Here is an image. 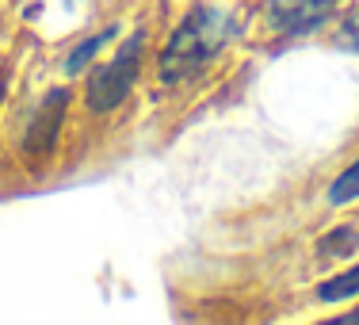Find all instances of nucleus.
Here are the masks:
<instances>
[{"label":"nucleus","mask_w":359,"mask_h":325,"mask_svg":"<svg viewBox=\"0 0 359 325\" xmlns=\"http://www.w3.org/2000/svg\"><path fill=\"white\" fill-rule=\"evenodd\" d=\"M237 35V20L222 8H210V4H199L184 15V23L172 31L168 46L161 50V81L165 84H187L195 81L210 62L229 46V39Z\"/></svg>","instance_id":"obj_1"},{"label":"nucleus","mask_w":359,"mask_h":325,"mask_svg":"<svg viewBox=\"0 0 359 325\" xmlns=\"http://www.w3.org/2000/svg\"><path fill=\"white\" fill-rule=\"evenodd\" d=\"M142 54H145V31H134L126 42H118V50L111 58L96 65L88 73V84H84V104L96 115H107L130 96L134 81L142 73Z\"/></svg>","instance_id":"obj_2"},{"label":"nucleus","mask_w":359,"mask_h":325,"mask_svg":"<svg viewBox=\"0 0 359 325\" xmlns=\"http://www.w3.org/2000/svg\"><path fill=\"white\" fill-rule=\"evenodd\" d=\"M340 0H264V31L271 39H302L332 20Z\"/></svg>","instance_id":"obj_3"},{"label":"nucleus","mask_w":359,"mask_h":325,"mask_svg":"<svg viewBox=\"0 0 359 325\" xmlns=\"http://www.w3.org/2000/svg\"><path fill=\"white\" fill-rule=\"evenodd\" d=\"M65 104H69V88H50L46 100L35 107V119L27 126V138H23V153L31 157H50L62 134V119H65Z\"/></svg>","instance_id":"obj_4"},{"label":"nucleus","mask_w":359,"mask_h":325,"mask_svg":"<svg viewBox=\"0 0 359 325\" xmlns=\"http://www.w3.org/2000/svg\"><path fill=\"white\" fill-rule=\"evenodd\" d=\"M111 39H118V23H111V27L96 31L92 39H81V42H76V46L69 50V58H65V73H81L88 62H96V54L107 46Z\"/></svg>","instance_id":"obj_5"},{"label":"nucleus","mask_w":359,"mask_h":325,"mask_svg":"<svg viewBox=\"0 0 359 325\" xmlns=\"http://www.w3.org/2000/svg\"><path fill=\"white\" fill-rule=\"evenodd\" d=\"M318 298L321 303H344V298H359V264L340 276H329L325 284L318 287Z\"/></svg>","instance_id":"obj_6"},{"label":"nucleus","mask_w":359,"mask_h":325,"mask_svg":"<svg viewBox=\"0 0 359 325\" xmlns=\"http://www.w3.org/2000/svg\"><path fill=\"white\" fill-rule=\"evenodd\" d=\"M359 249V230L355 226H337L332 234H325L318 241L321 256H352Z\"/></svg>","instance_id":"obj_7"},{"label":"nucleus","mask_w":359,"mask_h":325,"mask_svg":"<svg viewBox=\"0 0 359 325\" xmlns=\"http://www.w3.org/2000/svg\"><path fill=\"white\" fill-rule=\"evenodd\" d=\"M352 199H359V157L329 184V203L332 207H344V203H352Z\"/></svg>","instance_id":"obj_8"},{"label":"nucleus","mask_w":359,"mask_h":325,"mask_svg":"<svg viewBox=\"0 0 359 325\" xmlns=\"http://www.w3.org/2000/svg\"><path fill=\"white\" fill-rule=\"evenodd\" d=\"M337 46H340V50H352V54H359V0L352 4V12H348L344 20H340Z\"/></svg>","instance_id":"obj_9"},{"label":"nucleus","mask_w":359,"mask_h":325,"mask_svg":"<svg viewBox=\"0 0 359 325\" xmlns=\"http://www.w3.org/2000/svg\"><path fill=\"white\" fill-rule=\"evenodd\" d=\"M4 96H8V84H4V77H0V107H4Z\"/></svg>","instance_id":"obj_10"}]
</instances>
